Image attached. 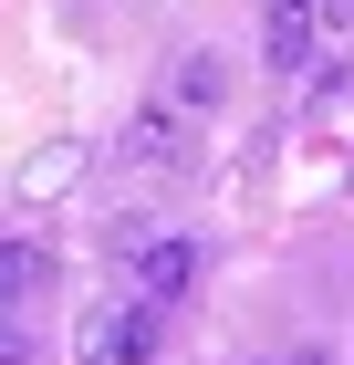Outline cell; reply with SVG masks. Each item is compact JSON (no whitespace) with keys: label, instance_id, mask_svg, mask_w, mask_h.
I'll list each match as a JSON object with an SVG mask.
<instances>
[{"label":"cell","instance_id":"6da1fadb","mask_svg":"<svg viewBox=\"0 0 354 365\" xmlns=\"http://www.w3.org/2000/svg\"><path fill=\"white\" fill-rule=\"evenodd\" d=\"M125 282H136L146 313L188 303V292H198V240H188V230H146V240H125Z\"/></svg>","mask_w":354,"mask_h":365},{"label":"cell","instance_id":"7a4b0ae2","mask_svg":"<svg viewBox=\"0 0 354 365\" xmlns=\"http://www.w3.org/2000/svg\"><path fill=\"white\" fill-rule=\"evenodd\" d=\"M73 355L83 365H146V355H157V313H146V303L83 313V324H73Z\"/></svg>","mask_w":354,"mask_h":365},{"label":"cell","instance_id":"3957f363","mask_svg":"<svg viewBox=\"0 0 354 365\" xmlns=\"http://www.w3.org/2000/svg\"><path fill=\"white\" fill-rule=\"evenodd\" d=\"M323 0H261V53H271L281 63V73H302V63H313V53H323Z\"/></svg>","mask_w":354,"mask_h":365},{"label":"cell","instance_id":"277c9868","mask_svg":"<svg viewBox=\"0 0 354 365\" xmlns=\"http://www.w3.org/2000/svg\"><path fill=\"white\" fill-rule=\"evenodd\" d=\"M125 168H146V178H177V168H188V136H177V105H146L136 125H125Z\"/></svg>","mask_w":354,"mask_h":365},{"label":"cell","instance_id":"5b68a950","mask_svg":"<svg viewBox=\"0 0 354 365\" xmlns=\"http://www.w3.org/2000/svg\"><path fill=\"white\" fill-rule=\"evenodd\" d=\"M0 292H11V313H31L53 292V251H42V240H11V251H0Z\"/></svg>","mask_w":354,"mask_h":365},{"label":"cell","instance_id":"8992f818","mask_svg":"<svg viewBox=\"0 0 354 365\" xmlns=\"http://www.w3.org/2000/svg\"><path fill=\"white\" fill-rule=\"evenodd\" d=\"M219 94H229V63H219V53H177V84H167V105H177V115H209Z\"/></svg>","mask_w":354,"mask_h":365},{"label":"cell","instance_id":"52a82bcc","mask_svg":"<svg viewBox=\"0 0 354 365\" xmlns=\"http://www.w3.org/2000/svg\"><path fill=\"white\" fill-rule=\"evenodd\" d=\"M63 178H73V146H53V157H31V168H21V188L42 198V188H63Z\"/></svg>","mask_w":354,"mask_h":365},{"label":"cell","instance_id":"ba28073f","mask_svg":"<svg viewBox=\"0 0 354 365\" xmlns=\"http://www.w3.org/2000/svg\"><path fill=\"white\" fill-rule=\"evenodd\" d=\"M323 21H333V31H344V21H354V0H323Z\"/></svg>","mask_w":354,"mask_h":365},{"label":"cell","instance_id":"9c48e42d","mask_svg":"<svg viewBox=\"0 0 354 365\" xmlns=\"http://www.w3.org/2000/svg\"><path fill=\"white\" fill-rule=\"evenodd\" d=\"M292 365H323V355H292Z\"/></svg>","mask_w":354,"mask_h":365}]
</instances>
